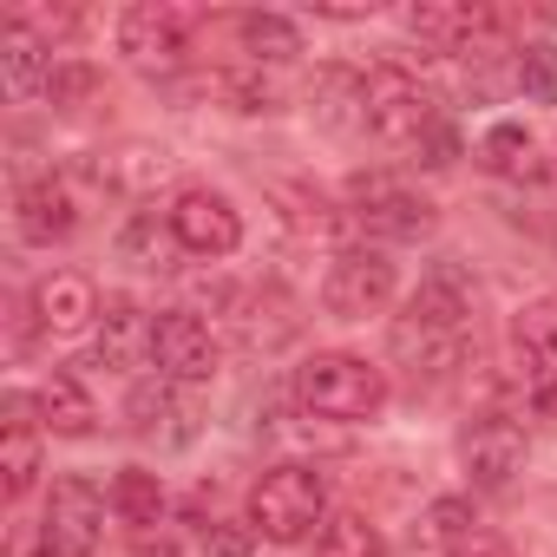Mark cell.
<instances>
[{
	"label": "cell",
	"instance_id": "cell-32",
	"mask_svg": "<svg viewBox=\"0 0 557 557\" xmlns=\"http://www.w3.org/2000/svg\"><path fill=\"white\" fill-rule=\"evenodd\" d=\"M518 86H524V99L557 106V47H550V40L518 47Z\"/></svg>",
	"mask_w": 557,
	"mask_h": 557
},
{
	"label": "cell",
	"instance_id": "cell-8",
	"mask_svg": "<svg viewBox=\"0 0 557 557\" xmlns=\"http://www.w3.org/2000/svg\"><path fill=\"white\" fill-rule=\"evenodd\" d=\"M348 216H355L368 236H381V243H420V236L433 230V203H426L413 184L387 177V171L348 184Z\"/></svg>",
	"mask_w": 557,
	"mask_h": 557
},
{
	"label": "cell",
	"instance_id": "cell-10",
	"mask_svg": "<svg viewBox=\"0 0 557 557\" xmlns=\"http://www.w3.org/2000/svg\"><path fill=\"white\" fill-rule=\"evenodd\" d=\"M164 223H171L177 249H190V256H210L216 262V256H236L243 249V210L223 190H203V184L177 190L171 210H164Z\"/></svg>",
	"mask_w": 557,
	"mask_h": 557
},
{
	"label": "cell",
	"instance_id": "cell-26",
	"mask_svg": "<svg viewBox=\"0 0 557 557\" xmlns=\"http://www.w3.org/2000/svg\"><path fill=\"white\" fill-rule=\"evenodd\" d=\"M106 498H112L119 524H132V531H158V518H164V485H158V472H145V466H125Z\"/></svg>",
	"mask_w": 557,
	"mask_h": 557
},
{
	"label": "cell",
	"instance_id": "cell-27",
	"mask_svg": "<svg viewBox=\"0 0 557 557\" xmlns=\"http://www.w3.org/2000/svg\"><path fill=\"white\" fill-rule=\"evenodd\" d=\"M171 256H177L171 223H158V216H132V223L119 230V262H132V269H171Z\"/></svg>",
	"mask_w": 557,
	"mask_h": 557
},
{
	"label": "cell",
	"instance_id": "cell-22",
	"mask_svg": "<svg viewBox=\"0 0 557 557\" xmlns=\"http://www.w3.org/2000/svg\"><path fill=\"white\" fill-rule=\"evenodd\" d=\"M99 177H106L112 190H125V197H158V190L177 177V158H171L164 145H145V138H132V145H119V151L99 164Z\"/></svg>",
	"mask_w": 557,
	"mask_h": 557
},
{
	"label": "cell",
	"instance_id": "cell-5",
	"mask_svg": "<svg viewBox=\"0 0 557 557\" xmlns=\"http://www.w3.org/2000/svg\"><path fill=\"white\" fill-rule=\"evenodd\" d=\"M368 132L381 145H426L440 132V106L420 86V73H407L394 60L368 73Z\"/></svg>",
	"mask_w": 557,
	"mask_h": 557
},
{
	"label": "cell",
	"instance_id": "cell-20",
	"mask_svg": "<svg viewBox=\"0 0 557 557\" xmlns=\"http://www.w3.org/2000/svg\"><path fill=\"white\" fill-rule=\"evenodd\" d=\"M151 329H158V315H145L132 296H106V315H99V368L132 374L138 361H151Z\"/></svg>",
	"mask_w": 557,
	"mask_h": 557
},
{
	"label": "cell",
	"instance_id": "cell-29",
	"mask_svg": "<svg viewBox=\"0 0 557 557\" xmlns=\"http://www.w3.org/2000/svg\"><path fill=\"white\" fill-rule=\"evenodd\" d=\"M125 413H132V433H138V440L177 433L171 420H184V413H177V394H171V381H138V387H132V400H125Z\"/></svg>",
	"mask_w": 557,
	"mask_h": 557
},
{
	"label": "cell",
	"instance_id": "cell-28",
	"mask_svg": "<svg viewBox=\"0 0 557 557\" xmlns=\"http://www.w3.org/2000/svg\"><path fill=\"white\" fill-rule=\"evenodd\" d=\"M315 557H387V537H381L361 511H342V518H329V524H322Z\"/></svg>",
	"mask_w": 557,
	"mask_h": 557
},
{
	"label": "cell",
	"instance_id": "cell-23",
	"mask_svg": "<svg viewBox=\"0 0 557 557\" xmlns=\"http://www.w3.org/2000/svg\"><path fill=\"white\" fill-rule=\"evenodd\" d=\"M53 53L40 40H27L21 27H0V86H8V99H47V79H53Z\"/></svg>",
	"mask_w": 557,
	"mask_h": 557
},
{
	"label": "cell",
	"instance_id": "cell-33",
	"mask_svg": "<svg viewBox=\"0 0 557 557\" xmlns=\"http://www.w3.org/2000/svg\"><path fill=\"white\" fill-rule=\"evenodd\" d=\"M92 92H99V73L86 60H60L53 79H47V106L53 112H79V106H92Z\"/></svg>",
	"mask_w": 557,
	"mask_h": 557
},
{
	"label": "cell",
	"instance_id": "cell-3",
	"mask_svg": "<svg viewBox=\"0 0 557 557\" xmlns=\"http://www.w3.org/2000/svg\"><path fill=\"white\" fill-rule=\"evenodd\" d=\"M315 524H329V485H322L315 466L283 459V466H269L249 485V531L256 537H269V544H302V537H315Z\"/></svg>",
	"mask_w": 557,
	"mask_h": 557
},
{
	"label": "cell",
	"instance_id": "cell-11",
	"mask_svg": "<svg viewBox=\"0 0 557 557\" xmlns=\"http://www.w3.org/2000/svg\"><path fill=\"white\" fill-rule=\"evenodd\" d=\"M106 505L92 479H60L53 498H47V518H40V544L47 557H92L106 544Z\"/></svg>",
	"mask_w": 557,
	"mask_h": 557
},
{
	"label": "cell",
	"instance_id": "cell-34",
	"mask_svg": "<svg viewBox=\"0 0 557 557\" xmlns=\"http://www.w3.org/2000/svg\"><path fill=\"white\" fill-rule=\"evenodd\" d=\"M249 537H256V531H236V524H203V557H249Z\"/></svg>",
	"mask_w": 557,
	"mask_h": 557
},
{
	"label": "cell",
	"instance_id": "cell-9",
	"mask_svg": "<svg viewBox=\"0 0 557 557\" xmlns=\"http://www.w3.org/2000/svg\"><path fill=\"white\" fill-rule=\"evenodd\" d=\"M151 361H158V381H171V387H203V381H216V368H223V342L210 335L203 315L164 309L158 329H151Z\"/></svg>",
	"mask_w": 557,
	"mask_h": 557
},
{
	"label": "cell",
	"instance_id": "cell-14",
	"mask_svg": "<svg viewBox=\"0 0 557 557\" xmlns=\"http://www.w3.org/2000/svg\"><path fill=\"white\" fill-rule=\"evenodd\" d=\"M524 453H531L524 446V426L505 420V413H485V420H472L459 433V466H466V479L479 492H505L524 472Z\"/></svg>",
	"mask_w": 557,
	"mask_h": 557
},
{
	"label": "cell",
	"instance_id": "cell-24",
	"mask_svg": "<svg viewBox=\"0 0 557 557\" xmlns=\"http://www.w3.org/2000/svg\"><path fill=\"white\" fill-rule=\"evenodd\" d=\"M203 92H216L230 112H283V99H289L283 79H275L269 66H243V60H236V66H216V73L203 79Z\"/></svg>",
	"mask_w": 557,
	"mask_h": 557
},
{
	"label": "cell",
	"instance_id": "cell-7",
	"mask_svg": "<svg viewBox=\"0 0 557 557\" xmlns=\"http://www.w3.org/2000/svg\"><path fill=\"white\" fill-rule=\"evenodd\" d=\"M394 289H400V275H394L387 249L355 243V249H342V256L329 262V275H322V309H329L335 322H368V315H381V309L394 302Z\"/></svg>",
	"mask_w": 557,
	"mask_h": 557
},
{
	"label": "cell",
	"instance_id": "cell-18",
	"mask_svg": "<svg viewBox=\"0 0 557 557\" xmlns=\"http://www.w3.org/2000/svg\"><path fill=\"white\" fill-rule=\"evenodd\" d=\"M230 40H236V60L243 66H269V73H283L296 53H302V27L289 14H230L223 21Z\"/></svg>",
	"mask_w": 557,
	"mask_h": 557
},
{
	"label": "cell",
	"instance_id": "cell-17",
	"mask_svg": "<svg viewBox=\"0 0 557 557\" xmlns=\"http://www.w3.org/2000/svg\"><path fill=\"white\" fill-rule=\"evenodd\" d=\"M309 119L322 138H355L368 125V79L348 66H322L309 79Z\"/></svg>",
	"mask_w": 557,
	"mask_h": 557
},
{
	"label": "cell",
	"instance_id": "cell-31",
	"mask_svg": "<svg viewBox=\"0 0 557 557\" xmlns=\"http://www.w3.org/2000/svg\"><path fill=\"white\" fill-rule=\"evenodd\" d=\"M420 531H426V544H433V550L446 557L453 544H466V537L479 531V518H472V505H466V498H433V505H426V524H420Z\"/></svg>",
	"mask_w": 557,
	"mask_h": 557
},
{
	"label": "cell",
	"instance_id": "cell-16",
	"mask_svg": "<svg viewBox=\"0 0 557 557\" xmlns=\"http://www.w3.org/2000/svg\"><path fill=\"white\" fill-rule=\"evenodd\" d=\"M40 407L27 394H8V420H0V485L8 498H27L40 479Z\"/></svg>",
	"mask_w": 557,
	"mask_h": 557
},
{
	"label": "cell",
	"instance_id": "cell-13",
	"mask_svg": "<svg viewBox=\"0 0 557 557\" xmlns=\"http://www.w3.org/2000/svg\"><path fill=\"white\" fill-rule=\"evenodd\" d=\"M79 216H86V203H79L73 177H60V171L27 177V184L14 190V230H21V243H34V249L66 243V236L79 230Z\"/></svg>",
	"mask_w": 557,
	"mask_h": 557
},
{
	"label": "cell",
	"instance_id": "cell-15",
	"mask_svg": "<svg viewBox=\"0 0 557 557\" xmlns=\"http://www.w3.org/2000/svg\"><path fill=\"white\" fill-rule=\"evenodd\" d=\"M511 381L524 400H557V302H531L511 322Z\"/></svg>",
	"mask_w": 557,
	"mask_h": 557
},
{
	"label": "cell",
	"instance_id": "cell-19",
	"mask_svg": "<svg viewBox=\"0 0 557 557\" xmlns=\"http://www.w3.org/2000/svg\"><path fill=\"white\" fill-rule=\"evenodd\" d=\"M275 203H283V223H289V236L302 243V249H335L342 256V236H348V210H335L322 190H309V184H275Z\"/></svg>",
	"mask_w": 557,
	"mask_h": 557
},
{
	"label": "cell",
	"instance_id": "cell-4",
	"mask_svg": "<svg viewBox=\"0 0 557 557\" xmlns=\"http://www.w3.org/2000/svg\"><path fill=\"white\" fill-rule=\"evenodd\" d=\"M190 34H197V14H190V8H171V0H138V8L119 14V53H125L138 73H151V79L184 73Z\"/></svg>",
	"mask_w": 557,
	"mask_h": 557
},
{
	"label": "cell",
	"instance_id": "cell-6",
	"mask_svg": "<svg viewBox=\"0 0 557 557\" xmlns=\"http://www.w3.org/2000/svg\"><path fill=\"white\" fill-rule=\"evenodd\" d=\"M498 27L505 21L479 0H420V8H407V34L440 60H492Z\"/></svg>",
	"mask_w": 557,
	"mask_h": 557
},
{
	"label": "cell",
	"instance_id": "cell-21",
	"mask_svg": "<svg viewBox=\"0 0 557 557\" xmlns=\"http://www.w3.org/2000/svg\"><path fill=\"white\" fill-rule=\"evenodd\" d=\"M34 407H40V426L60 433V440H86V433L99 426V400H92V387H86L73 368H53V374L34 387Z\"/></svg>",
	"mask_w": 557,
	"mask_h": 557
},
{
	"label": "cell",
	"instance_id": "cell-25",
	"mask_svg": "<svg viewBox=\"0 0 557 557\" xmlns=\"http://www.w3.org/2000/svg\"><path fill=\"white\" fill-rule=\"evenodd\" d=\"M479 164H485L492 177H511V184H537V177H544L537 145H531L524 125H492V132L479 138Z\"/></svg>",
	"mask_w": 557,
	"mask_h": 557
},
{
	"label": "cell",
	"instance_id": "cell-12",
	"mask_svg": "<svg viewBox=\"0 0 557 557\" xmlns=\"http://www.w3.org/2000/svg\"><path fill=\"white\" fill-rule=\"evenodd\" d=\"M27 315H34V329H40V335L73 342V335L99 329L106 302H99V289H92V275H79V269H53V275H40V283H34Z\"/></svg>",
	"mask_w": 557,
	"mask_h": 557
},
{
	"label": "cell",
	"instance_id": "cell-1",
	"mask_svg": "<svg viewBox=\"0 0 557 557\" xmlns=\"http://www.w3.org/2000/svg\"><path fill=\"white\" fill-rule=\"evenodd\" d=\"M466 335H472V283H466L453 262H440L426 283L413 289V302L394 315V329H387V355H394L400 368L440 381V374L459 368Z\"/></svg>",
	"mask_w": 557,
	"mask_h": 557
},
{
	"label": "cell",
	"instance_id": "cell-30",
	"mask_svg": "<svg viewBox=\"0 0 557 557\" xmlns=\"http://www.w3.org/2000/svg\"><path fill=\"white\" fill-rule=\"evenodd\" d=\"M0 27H21L27 40H40V47L53 53L60 40L79 34V14H73V8H34V0H27V8H8V21H0Z\"/></svg>",
	"mask_w": 557,
	"mask_h": 557
},
{
	"label": "cell",
	"instance_id": "cell-35",
	"mask_svg": "<svg viewBox=\"0 0 557 557\" xmlns=\"http://www.w3.org/2000/svg\"><path fill=\"white\" fill-rule=\"evenodd\" d=\"M446 557H511V544L505 537H492V531H472L466 544H453Z\"/></svg>",
	"mask_w": 557,
	"mask_h": 557
},
{
	"label": "cell",
	"instance_id": "cell-2",
	"mask_svg": "<svg viewBox=\"0 0 557 557\" xmlns=\"http://www.w3.org/2000/svg\"><path fill=\"white\" fill-rule=\"evenodd\" d=\"M296 400H302V413L342 420V426L381 420V407H387V368H374L368 355H348V348L309 355L296 368Z\"/></svg>",
	"mask_w": 557,
	"mask_h": 557
},
{
	"label": "cell",
	"instance_id": "cell-36",
	"mask_svg": "<svg viewBox=\"0 0 557 557\" xmlns=\"http://www.w3.org/2000/svg\"><path fill=\"white\" fill-rule=\"evenodd\" d=\"M132 557H177V537H171V531H138Z\"/></svg>",
	"mask_w": 557,
	"mask_h": 557
}]
</instances>
